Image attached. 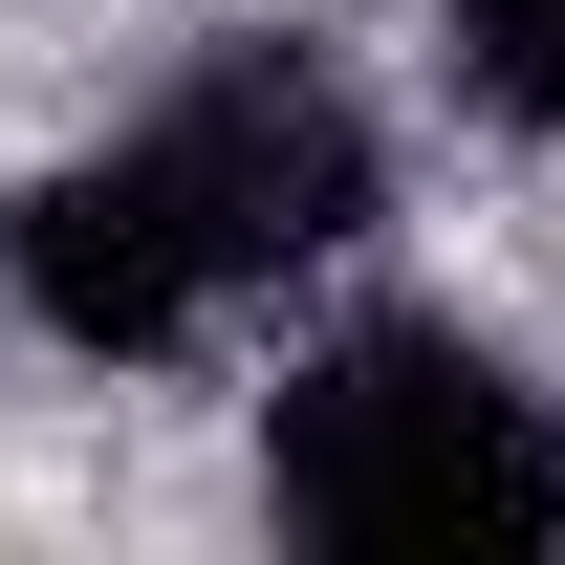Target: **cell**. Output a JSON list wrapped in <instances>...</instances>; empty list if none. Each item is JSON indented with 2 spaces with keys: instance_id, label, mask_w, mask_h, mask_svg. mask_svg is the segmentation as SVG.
Instances as JSON below:
<instances>
[{
  "instance_id": "cell-1",
  "label": "cell",
  "mask_w": 565,
  "mask_h": 565,
  "mask_svg": "<svg viewBox=\"0 0 565 565\" xmlns=\"http://www.w3.org/2000/svg\"><path fill=\"white\" fill-rule=\"evenodd\" d=\"M262 500L349 565H457V544H565V414L479 327H327V349L262 392Z\"/></svg>"
},
{
  "instance_id": "cell-2",
  "label": "cell",
  "mask_w": 565,
  "mask_h": 565,
  "mask_svg": "<svg viewBox=\"0 0 565 565\" xmlns=\"http://www.w3.org/2000/svg\"><path fill=\"white\" fill-rule=\"evenodd\" d=\"M131 152L174 174V217H196V262H217V305L239 282H305V262H349L370 239V196H392V152H370V109L305 44H217L196 87H152L131 109Z\"/></svg>"
},
{
  "instance_id": "cell-4",
  "label": "cell",
  "mask_w": 565,
  "mask_h": 565,
  "mask_svg": "<svg viewBox=\"0 0 565 565\" xmlns=\"http://www.w3.org/2000/svg\"><path fill=\"white\" fill-rule=\"evenodd\" d=\"M435 22H457V87H479V109L565 131V0H435Z\"/></svg>"
},
{
  "instance_id": "cell-3",
  "label": "cell",
  "mask_w": 565,
  "mask_h": 565,
  "mask_svg": "<svg viewBox=\"0 0 565 565\" xmlns=\"http://www.w3.org/2000/svg\"><path fill=\"white\" fill-rule=\"evenodd\" d=\"M0 282H22V327L87 349V370H152V349H196V327H217V262H196V217H174V174H152L131 131L66 152V174H22Z\"/></svg>"
}]
</instances>
